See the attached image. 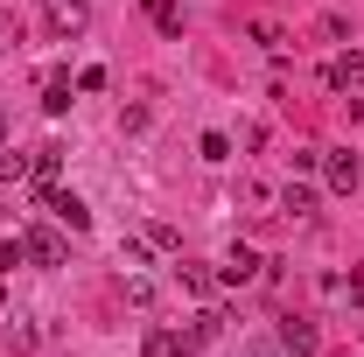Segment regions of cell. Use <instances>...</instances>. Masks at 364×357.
I'll list each match as a JSON object with an SVG mask.
<instances>
[{"instance_id":"obj_1","label":"cell","mask_w":364,"mask_h":357,"mask_svg":"<svg viewBox=\"0 0 364 357\" xmlns=\"http://www.w3.org/2000/svg\"><path fill=\"white\" fill-rule=\"evenodd\" d=\"M43 211L56 224H70V231H91V203H85V196H70V189H56V182L43 189Z\"/></svg>"},{"instance_id":"obj_2","label":"cell","mask_w":364,"mask_h":357,"mask_svg":"<svg viewBox=\"0 0 364 357\" xmlns=\"http://www.w3.org/2000/svg\"><path fill=\"white\" fill-rule=\"evenodd\" d=\"M21 252H28L36 267H63V238H56L49 224H28V231H21Z\"/></svg>"},{"instance_id":"obj_3","label":"cell","mask_w":364,"mask_h":357,"mask_svg":"<svg viewBox=\"0 0 364 357\" xmlns=\"http://www.w3.org/2000/svg\"><path fill=\"white\" fill-rule=\"evenodd\" d=\"M43 21L56 36H77L85 28V0H43Z\"/></svg>"},{"instance_id":"obj_4","label":"cell","mask_w":364,"mask_h":357,"mask_svg":"<svg viewBox=\"0 0 364 357\" xmlns=\"http://www.w3.org/2000/svg\"><path fill=\"white\" fill-rule=\"evenodd\" d=\"M252 273H259V252H252V245H231L225 267H218V280H231V287H238V280H252Z\"/></svg>"},{"instance_id":"obj_5","label":"cell","mask_w":364,"mask_h":357,"mask_svg":"<svg viewBox=\"0 0 364 357\" xmlns=\"http://www.w3.org/2000/svg\"><path fill=\"white\" fill-rule=\"evenodd\" d=\"M329 91H364V56H358V49L329 63Z\"/></svg>"},{"instance_id":"obj_6","label":"cell","mask_w":364,"mask_h":357,"mask_svg":"<svg viewBox=\"0 0 364 357\" xmlns=\"http://www.w3.org/2000/svg\"><path fill=\"white\" fill-rule=\"evenodd\" d=\"M322 176H329V189H358V154H329Z\"/></svg>"},{"instance_id":"obj_7","label":"cell","mask_w":364,"mask_h":357,"mask_svg":"<svg viewBox=\"0 0 364 357\" xmlns=\"http://www.w3.org/2000/svg\"><path fill=\"white\" fill-rule=\"evenodd\" d=\"M280 343H287V357H316V329L309 322H280Z\"/></svg>"},{"instance_id":"obj_8","label":"cell","mask_w":364,"mask_h":357,"mask_svg":"<svg viewBox=\"0 0 364 357\" xmlns=\"http://www.w3.org/2000/svg\"><path fill=\"white\" fill-rule=\"evenodd\" d=\"M56 169H63V154H56V147H36V154H28V176L43 182V189L56 182Z\"/></svg>"},{"instance_id":"obj_9","label":"cell","mask_w":364,"mask_h":357,"mask_svg":"<svg viewBox=\"0 0 364 357\" xmlns=\"http://www.w3.org/2000/svg\"><path fill=\"white\" fill-rule=\"evenodd\" d=\"M147 14H154L161 36H182V7H176V0H147Z\"/></svg>"},{"instance_id":"obj_10","label":"cell","mask_w":364,"mask_h":357,"mask_svg":"<svg viewBox=\"0 0 364 357\" xmlns=\"http://www.w3.org/2000/svg\"><path fill=\"white\" fill-rule=\"evenodd\" d=\"M43 112H70V78H63V70L43 85Z\"/></svg>"},{"instance_id":"obj_11","label":"cell","mask_w":364,"mask_h":357,"mask_svg":"<svg viewBox=\"0 0 364 357\" xmlns=\"http://www.w3.org/2000/svg\"><path fill=\"white\" fill-rule=\"evenodd\" d=\"M280 203H287L294 218H309V211H316V189H309V182H287V196H280Z\"/></svg>"},{"instance_id":"obj_12","label":"cell","mask_w":364,"mask_h":357,"mask_svg":"<svg viewBox=\"0 0 364 357\" xmlns=\"http://www.w3.org/2000/svg\"><path fill=\"white\" fill-rule=\"evenodd\" d=\"M182 287H189V294H210V287H218V273H203V267H182Z\"/></svg>"},{"instance_id":"obj_13","label":"cell","mask_w":364,"mask_h":357,"mask_svg":"<svg viewBox=\"0 0 364 357\" xmlns=\"http://www.w3.org/2000/svg\"><path fill=\"white\" fill-rule=\"evenodd\" d=\"M21 260H28V252H21V238H0V273H14Z\"/></svg>"},{"instance_id":"obj_14","label":"cell","mask_w":364,"mask_h":357,"mask_svg":"<svg viewBox=\"0 0 364 357\" xmlns=\"http://www.w3.org/2000/svg\"><path fill=\"white\" fill-rule=\"evenodd\" d=\"M203 161H231V140L225 134H203Z\"/></svg>"},{"instance_id":"obj_15","label":"cell","mask_w":364,"mask_h":357,"mask_svg":"<svg viewBox=\"0 0 364 357\" xmlns=\"http://www.w3.org/2000/svg\"><path fill=\"white\" fill-rule=\"evenodd\" d=\"M147 357H182V336H147Z\"/></svg>"},{"instance_id":"obj_16","label":"cell","mask_w":364,"mask_h":357,"mask_svg":"<svg viewBox=\"0 0 364 357\" xmlns=\"http://www.w3.org/2000/svg\"><path fill=\"white\" fill-rule=\"evenodd\" d=\"M0 147H7V112H0Z\"/></svg>"},{"instance_id":"obj_17","label":"cell","mask_w":364,"mask_h":357,"mask_svg":"<svg viewBox=\"0 0 364 357\" xmlns=\"http://www.w3.org/2000/svg\"><path fill=\"white\" fill-rule=\"evenodd\" d=\"M0 309H7V287H0Z\"/></svg>"}]
</instances>
